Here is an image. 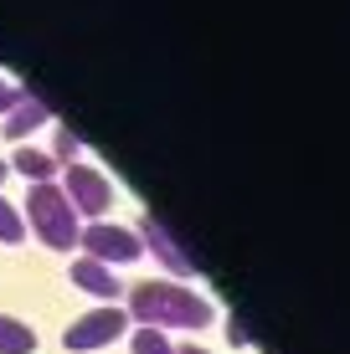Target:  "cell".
<instances>
[{
    "mask_svg": "<svg viewBox=\"0 0 350 354\" xmlns=\"http://www.w3.org/2000/svg\"><path fill=\"white\" fill-rule=\"evenodd\" d=\"M129 319H139L150 328H207L211 324V303L201 298V292H191L186 283L150 277V283L129 288Z\"/></svg>",
    "mask_w": 350,
    "mask_h": 354,
    "instance_id": "obj_1",
    "label": "cell"
},
{
    "mask_svg": "<svg viewBox=\"0 0 350 354\" xmlns=\"http://www.w3.org/2000/svg\"><path fill=\"white\" fill-rule=\"evenodd\" d=\"M26 221H31L36 236H42L46 247H57V252L78 247V236H82V216L72 211L62 185H52V180H36L26 190Z\"/></svg>",
    "mask_w": 350,
    "mask_h": 354,
    "instance_id": "obj_2",
    "label": "cell"
},
{
    "mask_svg": "<svg viewBox=\"0 0 350 354\" xmlns=\"http://www.w3.org/2000/svg\"><path fill=\"white\" fill-rule=\"evenodd\" d=\"M62 195L72 201V211L88 216V221H103V211L114 205V185H108V175L98 165H88V160L62 165Z\"/></svg>",
    "mask_w": 350,
    "mask_h": 354,
    "instance_id": "obj_3",
    "label": "cell"
},
{
    "mask_svg": "<svg viewBox=\"0 0 350 354\" xmlns=\"http://www.w3.org/2000/svg\"><path fill=\"white\" fill-rule=\"evenodd\" d=\"M124 328H129V308H114V303H103V308H88L82 319H72V324H67L62 344H67L72 354H88V349L114 344Z\"/></svg>",
    "mask_w": 350,
    "mask_h": 354,
    "instance_id": "obj_4",
    "label": "cell"
},
{
    "mask_svg": "<svg viewBox=\"0 0 350 354\" xmlns=\"http://www.w3.org/2000/svg\"><path fill=\"white\" fill-rule=\"evenodd\" d=\"M78 241H82V257H98V262H134L144 252L139 231L134 226H114V221H88Z\"/></svg>",
    "mask_w": 350,
    "mask_h": 354,
    "instance_id": "obj_5",
    "label": "cell"
},
{
    "mask_svg": "<svg viewBox=\"0 0 350 354\" xmlns=\"http://www.w3.org/2000/svg\"><path fill=\"white\" fill-rule=\"evenodd\" d=\"M139 241L160 257V267H170L175 277H191V272H196V257H191V252L170 236V226H165L160 216H139Z\"/></svg>",
    "mask_w": 350,
    "mask_h": 354,
    "instance_id": "obj_6",
    "label": "cell"
},
{
    "mask_svg": "<svg viewBox=\"0 0 350 354\" xmlns=\"http://www.w3.org/2000/svg\"><path fill=\"white\" fill-rule=\"evenodd\" d=\"M67 272H72V283H78L82 292H93V298H103V303H114L119 292H124V288H119V277H114V267L98 262V257H72Z\"/></svg>",
    "mask_w": 350,
    "mask_h": 354,
    "instance_id": "obj_7",
    "label": "cell"
},
{
    "mask_svg": "<svg viewBox=\"0 0 350 354\" xmlns=\"http://www.w3.org/2000/svg\"><path fill=\"white\" fill-rule=\"evenodd\" d=\"M46 118H52V108H46L36 93H21L16 103H10V113H6V133H10V139H26V133L36 124H46Z\"/></svg>",
    "mask_w": 350,
    "mask_h": 354,
    "instance_id": "obj_8",
    "label": "cell"
},
{
    "mask_svg": "<svg viewBox=\"0 0 350 354\" xmlns=\"http://www.w3.org/2000/svg\"><path fill=\"white\" fill-rule=\"evenodd\" d=\"M31 349H36V328L26 319L0 313V354H31Z\"/></svg>",
    "mask_w": 350,
    "mask_h": 354,
    "instance_id": "obj_9",
    "label": "cell"
},
{
    "mask_svg": "<svg viewBox=\"0 0 350 354\" xmlns=\"http://www.w3.org/2000/svg\"><path fill=\"white\" fill-rule=\"evenodd\" d=\"M10 165H16L21 175H31V185H36V180H52V175H57V160H52L46 149H31V144H16Z\"/></svg>",
    "mask_w": 350,
    "mask_h": 354,
    "instance_id": "obj_10",
    "label": "cell"
},
{
    "mask_svg": "<svg viewBox=\"0 0 350 354\" xmlns=\"http://www.w3.org/2000/svg\"><path fill=\"white\" fill-rule=\"evenodd\" d=\"M129 349H134V354H175L170 334H165V328H150V324H139V328H134Z\"/></svg>",
    "mask_w": 350,
    "mask_h": 354,
    "instance_id": "obj_11",
    "label": "cell"
},
{
    "mask_svg": "<svg viewBox=\"0 0 350 354\" xmlns=\"http://www.w3.org/2000/svg\"><path fill=\"white\" fill-rule=\"evenodd\" d=\"M21 236H26V216L0 195V241H21Z\"/></svg>",
    "mask_w": 350,
    "mask_h": 354,
    "instance_id": "obj_12",
    "label": "cell"
},
{
    "mask_svg": "<svg viewBox=\"0 0 350 354\" xmlns=\"http://www.w3.org/2000/svg\"><path fill=\"white\" fill-rule=\"evenodd\" d=\"M78 149H82V139H78V133H72V129L62 124V129H57V149H52V160H57V169L78 160Z\"/></svg>",
    "mask_w": 350,
    "mask_h": 354,
    "instance_id": "obj_13",
    "label": "cell"
},
{
    "mask_svg": "<svg viewBox=\"0 0 350 354\" xmlns=\"http://www.w3.org/2000/svg\"><path fill=\"white\" fill-rule=\"evenodd\" d=\"M16 97H21V88H16V82H6V77H0V113H10V103H16Z\"/></svg>",
    "mask_w": 350,
    "mask_h": 354,
    "instance_id": "obj_14",
    "label": "cell"
},
{
    "mask_svg": "<svg viewBox=\"0 0 350 354\" xmlns=\"http://www.w3.org/2000/svg\"><path fill=\"white\" fill-rule=\"evenodd\" d=\"M175 354H207V349H191V344H186V349H175Z\"/></svg>",
    "mask_w": 350,
    "mask_h": 354,
    "instance_id": "obj_15",
    "label": "cell"
},
{
    "mask_svg": "<svg viewBox=\"0 0 350 354\" xmlns=\"http://www.w3.org/2000/svg\"><path fill=\"white\" fill-rule=\"evenodd\" d=\"M6 169H10V165H6V160H0V180H6Z\"/></svg>",
    "mask_w": 350,
    "mask_h": 354,
    "instance_id": "obj_16",
    "label": "cell"
}]
</instances>
